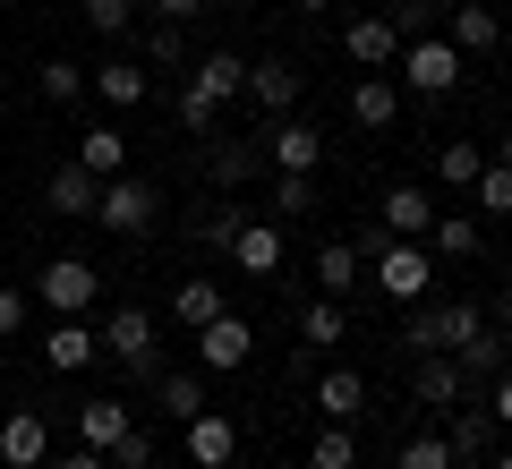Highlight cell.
I'll use <instances>...</instances> for the list:
<instances>
[{"label":"cell","instance_id":"cell-12","mask_svg":"<svg viewBox=\"0 0 512 469\" xmlns=\"http://www.w3.org/2000/svg\"><path fill=\"white\" fill-rule=\"evenodd\" d=\"M0 461H9V469H43V461H52V427H43V410H9V418H0Z\"/></svg>","mask_w":512,"mask_h":469},{"label":"cell","instance_id":"cell-8","mask_svg":"<svg viewBox=\"0 0 512 469\" xmlns=\"http://www.w3.org/2000/svg\"><path fill=\"white\" fill-rule=\"evenodd\" d=\"M376 290L402 299V307H419L427 299V239H393V248L376 256Z\"/></svg>","mask_w":512,"mask_h":469},{"label":"cell","instance_id":"cell-31","mask_svg":"<svg viewBox=\"0 0 512 469\" xmlns=\"http://www.w3.org/2000/svg\"><path fill=\"white\" fill-rule=\"evenodd\" d=\"M308 469H359V435H350L342 418H325V435L308 444Z\"/></svg>","mask_w":512,"mask_h":469},{"label":"cell","instance_id":"cell-9","mask_svg":"<svg viewBox=\"0 0 512 469\" xmlns=\"http://www.w3.org/2000/svg\"><path fill=\"white\" fill-rule=\"evenodd\" d=\"M265 163H274V171H299V180H316L325 137H316L308 120H274V128H265Z\"/></svg>","mask_w":512,"mask_h":469},{"label":"cell","instance_id":"cell-37","mask_svg":"<svg viewBox=\"0 0 512 469\" xmlns=\"http://www.w3.org/2000/svg\"><path fill=\"white\" fill-rule=\"evenodd\" d=\"M470 197L487 205V214H512V171L495 163V154H487V171H478V180H470Z\"/></svg>","mask_w":512,"mask_h":469},{"label":"cell","instance_id":"cell-33","mask_svg":"<svg viewBox=\"0 0 512 469\" xmlns=\"http://www.w3.org/2000/svg\"><path fill=\"white\" fill-rule=\"evenodd\" d=\"M154 401H163V418H197L205 410V376H154Z\"/></svg>","mask_w":512,"mask_h":469},{"label":"cell","instance_id":"cell-17","mask_svg":"<svg viewBox=\"0 0 512 469\" xmlns=\"http://www.w3.org/2000/svg\"><path fill=\"white\" fill-rule=\"evenodd\" d=\"M231 452H239V427L222 410H197L188 418V461L197 469H231Z\"/></svg>","mask_w":512,"mask_h":469},{"label":"cell","instance_id":"cell-10","mask_svg":"<svg viewBox=\"0 0 512 469\" xmlns=\"http://www.w3.org/2000/svg\"><path fill=\"white\" fill-rule=\"evenodd\" d=\"M103 359V333L86 325V316H60L52 333H43V367H52V376H77V367H94Z\"/></svg>","mask_w":512,"mask_h":469},{"label":"cell","instance_id":"cell-1","mask_svg":"<svg viewBox=\"0 0 512 469\" xmlns=\"http://www.w3.org/2000/svg\"><path fill=\"white\" fill-rule=\"evenodd\" d=\"M248 86V60L239 52H205L197 69H188V86H180V120L197 128V137H214V120H222V103Z\"/></svg>","mask_w":512,"mask_h":469},{"label":"cell","instance_id":"cell-7","mask_svg":"<svg viewBox=\"0 0 512 469\" xmlns=\"http://www.w3.org/2000/svg\"><path fill=\"white\" fill-rule=\"evenodd\" d=\"M94 299H103V273H94L86 256H52V265H43V307H60V316H86Z\"/></svg>","mask_w":512,"mask_h":469},{"label":"cell","instance_id":"cell-49","mask_svg":"<svg viewBox=\"0 0 512 469\" xmlns=\"http://www.w3.org/2000/svg\"><path fill=\"white\" fill-rule=\"evenodd\" d=\"M402 9H419V18H436V9H444V0H402Z\"/></svg>","mask_w":512,"mask_h":469},{"label":"cell","instance_id":"cell-35","mask_svg":"<svg viewBox=\"0 0 512 469\" xmlns=\"http://www.w3.org/2000/svg\"><path fill=\"white\" fill-rule=\"evenodd\" d=\"M35 86H43V103H77V94H86V69H77V60H43Z\"/></svg>","mask_w":512,"mask_h":469},{"label":"cell","instance_id":"cell-22","mask_svg":"<svg viewBox=\"0 0 512 469\" xmlns=\"http://www.w3.org/2000/svg\"><path fill=\"white\" fill-rule=\"evenodd\" d=\"M316 410L350 427V418L367 410V376H359V367H325V376H316Z\"/></svg>","mask_w":512,"mask_h":469},{"label":"cell","instance_id":"cell-40","mask_svg":"<svg viewBox=\"0 0 512 469\" xmlns=\"http://www.w3.org/2000/svg\"><path fill=\"white\" fill-rule=\"evenodd\" d=\"M86 26L94 35H128L137 26V0H86Z\"/></svg>","mask_w":512,"mask_h":469},{"label":"cell","instance_id":"cell-15","mask_svg":"<svg viewBox=\"0 0 512 469\" xmlns=\"http://www.w3.org/2000/svg\"><path fill=\"white\" fill-rule=\"evenodd\" d=\"M342 52L359 60V77H367V69H393V60H402V26H393V18H350Z\"/></svg>","mask_w":512,"mask_h":469},{"label":"cell","instance_id":"cell-50","mask_svg":"<svg viewBox=\"0 0 512 469\" xmlns=\"http://www.w3.org/2000/svg\"><path fill=\"white\" fill-rule=\"evenodd\" d=\"M495 163H504V171H512V128H504V145H495Z\"/></svg>","mask_w":512,"mask_h":469},{"label":"cell","instance_id":"cell-54","mask_svg":"<svg viewBox=\"0 0 512 469\" xmlns=\"http://www.w3.org/2000/svg\"><path fill=\"white\" fill-rule=\"evenodd\" d=\"M239 9H256V0H239Z\"/></svg>","mask_w":512,"mask_h":469},{"label":"cell","instance_id":"cell-2","mask_svg":"<svg viewBox=\"0 0 512 469\" xmlns=\"http://www.w3.org/2000/svg\"><path fill=\"white\" fill-rule=\"evenodd\" d=\"M94 222L120 239H146L154 222H163V197H154V180H137V171H120V180H103V197H94Z\"/></svg>","mask_w":512,"mask_h":469},{"label":"cell","instance_id":"cell-6","mask_svg":"<svg viewBox=\"0 0 512 469\" xmlns=\"http://www.w3.org/2000/svg\"><path fill=\"white\" fill-rule=\"evenodd\" d=\"M393 69H402L410 94H453V86H461V52H453V43H436V35H427V43H402Z\"/></svg>","mask_w":512,"mask_h":469},{"label":"cell","instance_id":"cell-21","mask_svg":"<svg viewBox=\"0 0 512 469\" xmlns=\"http://www.w3.org/2000/svg\"><path fill=\"white\" fill-rule=\"evenodd\" d=\"M94 197H103V180H94L86 163H60L52 180H43V205H52V214H94Z\"/></svg>","mask_w":512,"mask_h":469},{"label":"cell","instance_id":"cell-47","mask_svg":"<svg viewBox=\"0 0 512 469\" xmlns=\"http://www.w3.org/2000/svg\"><path fill=\"white\" fill-rule=\"evenodd\" d=\"M487 418H495V427H512V376H495V410Z\"/></svg>","mask_w":512,"mask_h":469},{"label":"cell","instance_id":"cell-24","mask_svg":"<svg viewBox=\"0 0 512 469\" xmlns=\"http://www.w3.org/2000/svg\"><path fill=\"white\" fill-rule=\"evenodd\" d=\"M128 427H137V418H128V401H86V410H77V435H86L103 461H111V444H120Z\"/></svg>","mask_w":512,"mask_h":469},{"label":"cell","instance_id":"cell-19","mask_svg":"<svg viewBox=\"0 0 512 469\" xmlns=\"http://www.w3.org/2000/svg\"><path fill=\"white\" fill-rule=\"evenodd\" d=\"M376 222H384L393 239H427V222H436V197L402 180V188H384V214H376Z\"/></svg>","mask_w":512,"mask_h":469},{"label":"cell","instance_id":"cell-5","mask_svg":"<svg viewBox=\"0 0 512 469\" xmlns=\"http://www.w3.org/2000/svg\"><path fill=\"white\" fill-rule=\"evenodd\" d=\"M103 359H120L137 384H154V316L146 307H120V316L103 325Z\"/></svg>","mask_w":512,"mask_h":469},{"label":"cell","instance_id":"cell-52","mask_svg":"<svg viewBox=\"0 0 512 469\" xmlns=\"http://www.w3.org/2000/svg\"><path fill=\"white\" fill-rule=\"evenodd\" d=\"M299 9H308V18H316V9H333V0H299Z\"/></svg>","mask_w":512,"mask_h":469},{"label":"cell","instance_id":"cell-27","mask_svg":"<svg viewBox=\"0 0 512 469\" xmlns=\"http://www.w3.org/2000/svg\"><path fill=\"white\" fill-rule=\"evenodd\" d=\"M77 163H86L94 180H120V171H128V137H120V128H86V145H77Z\"/></svg>","mask_w":512,"mask_h":469},{"label":"cell","instance_id":"cell-29","mask_svg":"<svg viewBox=\"0 0 512 469\" xmlns=\"http://www.w3.org/2000/svg\"><path fill=\"white\" fill-rule=\"evenodd\" d=\"M478 171H487V145H470V137H444V154H436V180H444V188H470Z\"/></svg>","mask_w":512,"mask_h":469},{"label":"cell","instance_id":"cell-46","mask_svg":"<svg viewBox=\"0 0 512 469\" xmlns=\"http://www.w3.org/2000/svg\"><path fill=\"white\" fill-rule=\"evenodd\" d=\"M197 9H205V0H154V18H163V26H188Z\"/></svg>","mask_w":512,"mask_h":469},{"label":"cell","instance_id":"cell-26","mask_svg":"<svg viewBox=\"0 0 512 469\" xmlns=\"http://www.w3.org/2000/svg\"><path fill=\"white\" fill-rule=\"evenodd\" d=\"M171 316H180L188 333H197V325H214V316H222V282H214V273H188V282H180V299H171Z\"/></svg>","mask_w":512,"mask_h":469},{"label":"cell","instance_id":"cell-28","mask_svg":"<svg viewBox=\"0 0 512 469\" xmlns=\"http://www.w3.org/2000/svg\"><path fill=\"white\" fill-rule=\"evenodd\" d=\"M316 282H325V299H350V290H359V256H350V239H325V248H316Z\"/></svg>","mask_w":512,"mask_h":469},{"label":"cell","instance_id":"cell-38","mask_svg":"<svg viewBox=\"0 0 512 469\" xmlns=\"http://www.w3.org/2000/svg\"><path fill=\"white\" fill-rule=\"evenodd\" d=\"M393 469H453V444H444V435H410Z\"/></svg>","mask_w":512,"mask_h":469},{"label":"cell","instance_id":"cell-42","mask_svg":"<svg viewBox=\"0 0 512 469\" xmlns=\"http://www.w3.org/2000/svg\"><path fill=\"white\" fill-rule=\"evenodd\" d=\"M239 222H248V205H222V214H205V248H231Z\"/></svg>","mask_w":512,"mask_h":469},{"label":"cell","instance_id":"cell-20","mask_svg":"<svg viewBox=\"0 0 512 469\" xmlns=\"http://www.w3.org/2000/svg\"><path fill=\"white\" fill-rule=\"evenodd\" d=\"M350 120H359V128H393V120H402V86L367 69L359 86H350Z\"/></svg>","mask_w":512,"mask_h":469},{"label":"cell","instance_id":"cell-39","mask_svg":"<svg viewBox=\"0 0 512 469\" xmlns=\"http://www.w3.org/2000/svg\"><path fill=\"white\" fill-rule=\"evenodd\" d=\"M308 205H316V180H299V171H282V180H274V214H282V222H299Z\"/></svg>","mask_w":512,"mask_h":469},{"label":"cell","instance_id":"cell-44","mask_svg":"<svg viewBox=\"0 0 512 469\" xmlns=\"http://www.w3.org/2000/svg\"><path fill=\"white\" fill-rule=\"evenodd\" d=\"M9 333H26V290H0V342Z\"/></svg>","mask_w":512,"mask_h":469},{"label":"cell","instance_id":"cell-36","mask_svg":"<svg viewBox=\"0 0 512 469\" xmlns=\"http://www.w3.org/2000/svg\"><path fill=\"white\" fill-rule=\"evenodd\" d=\"M180 60H188V35L154 18V26H146V69H180Z\"/></svg>","mask_w":512,"mask_h":469},{"label":"cell","instance_id":"cell-23","mask_svg":"<svg viewBox=\"0 0 512 469\" xmlns=\"http://www.w3.org/2000/svg\"><path fill=\"white\" fill-rule=\"evenodd\" d=\"M94 77V94H103V103H146V94H154V77H146V60H103V69H86Z\"/></svg>","mask_w":512,"mask_h":469},{"label":"cell","instance_id":"cell-4","mask_svg":"<svg viewBox=\"0 0 512 469\" xmlns=\"http://www.w3.org/2000/svg\"><path fill=\"white\" fill-rule=\"evenodd\" d=\"M248 359H256V325H248V316L222 307L214 325H197V367H205V376H231V367H248Z\"/></svg>","mask_w":512,"mask_h":469},{"label":"cell","instance_id":"cell-43","mask_svg":"<svg viewBox=\"0 0 512 469\" xmlns=\"http://www.w3.org/2000/svg\"><path fill=\"white\" fill-rule=\"evenodd\" d=\"M384 248H393V231H384V222H359V239H350V256H359V265H376Z\"/></svg>","mask_w":512,"mask_h":469},{"label":"cell","instance_id":"cell-25","mask_svg":"<svg viewBox=\"0 0 512 469\" xmlns=\"http://www.w3.org/2000/svg\"><path fill=\"white\" fill-rule=\"evenodd\" d=\"M444 444H453V469H461V461H487V452H495V418H487V410H453Z\"/></svg>","mask_w":512,"mask_h":469},{"label":"cell","instance_id":"cell-41","mask_svg":"<svg viewBox=\"0 0 512 469\" xmlns=\"http://www.w3.org/2000/svg\"><path fill=\"white\" fill-rule=\"evenodd\" d=\"M111 469H154V427H128L111 444Z\"/></svg>","mask_w":512,"mask_h":469},{"label":"cell","instance_id":"cell-3","mask_svg":"<svg viewBox=\"0 0 512 469\" xmlns=\"http://www.w3.org/2000/svg\"><path fill=\"white\" fill-rule=\"evenodd\" d=\"M478 333H487V316H478L470 299H444V307H419V316H410L402 342L410 350H461V342H478Z\"/></svg>","mask_w":512,"mask_h":469},{"label":"cell","instance_id":"cell-30","mask_svg":"<svg viewBox=\"0 0 512 469\" xmlns=\"http://www.w3.org/2000/svg\"><path fill=\"white\" fill-rule=\"evenodd\" d=\"M453 367H461L470 384H495V376H504V342H495V325L478 333V342H461V350H453Z\"/></svg>","mask_w":512,"mask_h":469},{"label":"cell","instance_id":"cell-53","mask_svg":"<svg viewBox=\"0 0 512 469\" xmlns=\"http://www.w3.org/2000/svg\"><path fill=\"white\" fill-rule=\"evenodd\" d=\"M504 290H512V265H504Z\"/></svg>","mask_w":512,"mask_h":469},{"label":"cell","instance_id":"cell-18","mask_svg":"<svg viewBox=\"0 0 512 469\" xmlns=\"http://www.w3.org/2000/svg\"><path fill=\"white\" fill-rule=\"evenodd\" d=\"M444 9H453V35H444V43H453L461 60L495 52V35H504V26H495V9H487V0H444Z\"/></svg>","mask_w":512,"mask_h":469},{"label":"cell","instance_id":"cell-45","mask_svg":"<svg viewBox=\"0 0 512 469\" xmlns=\"http://www.w3.org/2000/svg\"><path fill=\"white\" fill-rule=\"evenodd\" d=\"M43 469H111V461H103L94 444H77V452H60V461H43Z\"/></svg>","mask_w":512,"mask_h":469},{"label":"cell","instance_id":"cell-14","mask_svg":"<svg viewBox=\"0 0 512 469\" xmlns=\"http://www.w3.org/2000/svg\"><path fill=\"white\" fill-rule=\"evenodd\" d=\"M222 256H231L248 282H274V273H282V231H274V222H239V239Z\"/></svg>","mask_w":512,"mask_h":469},{"label":"cell","instance_id":"cell-34","mask_svg":"<svg viewBox=\"0 0 512 469\" xmlns=\"http://www.w3.org/2000/svg\"><path fill=\"white\" fill-rule=\"evenodd\" d=\"M299 333H308V350H333L350 333V316H342V299H316L308 316H299Z\"/></svg>","mask_w":512,"mask_h":469},{"label":"cell","instance_id":"cell-16","mask_svg":"<svg viewBox=\"0 0 512 469\" xmlns=\"http://www.w3.org/2000/svg\"><path fill=\"white\" fill-rule=\"evenodd\" d=\"M205 171H214V188H248L256 171H265V145L256 137H214L205 145Z\"/></svg>","mask_w":512,"mask_h":469},{"label":"cell","instance_id":"cell-32","mask_svg":"<svg viewBox=\"0 0 512 469\" xmlns=\"http://www.w3.org/2000/svg\"><path fill=\"white\" fill-rule=\"evenodd\" d=\"M427 248L461 265V256H478V222L470 214H436V222H427Z\"/></svg>","mask_w":512,"mask_h":469},{"label":"cell","instance_id":"cell-13","mask_svg":"<svg viewBox=\"0 0 512 469\" xmlns=\"http://www.w3.org/2000/svg\"><path fill=\"white\" fill-rule=\"evenodd\" d=\"M299 86H308V77H299L291 60H248V86H239V94H256V111H274V120H291Z\"/></svg>","mask_w":512,"mask_h":469},{"label":"cell","instance_id":"cell-11","mask_svg":"<svg viewBox=\"0 0 512 469\" xmlns=\"http://www.w3.org/2000/svg\"><path fill=\"white\" fill-rule=\"evenodd\" d=\"M410 393H419V410H461V401H470V376L453 367V350H419Z\"/></svg>","mask_w":512,"mask_h":469},{"label":"cell","instance_id":"cell-48","mask_svg":"<svg viewBox=\"0 0 512 469\" xmlns=\"http://www.w3.org/2000/svg\"><path fill=\"white\" fill-rule=\"evenodd\" d=\"M495 325H504V333H512V290H495Z\"/></svg>","mask_w":512,"mask_h":469},{"label":"cell","instance_id":"cell-51","mask_svg":"<svg viewBox=\"0 0 512 469\" xmlns=\"http://www.w3.org/2000/svg\"><path fill=\"white\" fill-rule=\"evenodd\" d=\"M487 469H512V452H487Z\"/></svg>","mask_w":512,"mask_h":469}]
</instances>
